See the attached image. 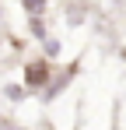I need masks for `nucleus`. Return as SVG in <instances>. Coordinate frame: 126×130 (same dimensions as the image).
Listing matches in <instances>:
<instances>
[{"label": "nucleus", "instance_id": "1", "mask_svg": "<svg viewBox=\"0 0 126 130\" xmlns=\"http://www.w3.org/2000/svg\"><path fill=\"white\" fill-rule=\"evenodd\" d=\"M49 77H53V63H49V60H32V63L25 67V88H28V91L49 88Z\"/></svg>", "mask_w": 126, "mask_h": 130}, {"label": "nucleus", "instance_id": "3", "mask_svg": "<svg viewBox=\"0 0 126 130\" xmlns=\"http://www.w3.org/2000/svg\"><path fill=\"white\" fill-rule=\"evenodd\" d=\"M25 91H28V88H21V85H7V95H11V102H21V99H25Z\"/></svg>", "mask_w": 126, "mask_h": 130}, {"label": "nucleus", "instance_id": "4", "mask_svg": "<svg viewBox=\"0 0 126 130\" xmlns=\"http://www.w3.org/2000/svg\"><path fill=\"white\" fill-rule=\"evenodd\" d=\"M0 130H18V127H14L11 120H0Z\"/></svg>", "mask_w": 126, "mask_h": 130}, {"label": "nucleus", "instance_id": "2", "mask_svg": "<svg viewBox=\"0 0 126 130\" xmlns=\"http://www.w3.org/2000/svg\"><path fill=\"white\" fill-rule=\"evenodd\" d=\"M21 4H25L28 18H46V0H21Z\"/></svg>", "mask_w": 126, "mask_h": 130}]
</instances>
